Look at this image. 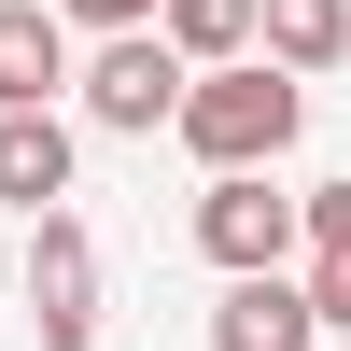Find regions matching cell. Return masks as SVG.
<instances>
[{
  "mask_svg": "<svg viewBox=\"0 0 351 351\" xmlns=\"http://www.w3.org/2000/svg\"><path fill=\"white\" fill-rule=\"evenodd\" d=\"M71 169H84L71 112H0V197H14L28 225H43V211H71Z\"/></svg>",
  "mask_w": 351,
  "mask_h": 351,
  "instance_id": "cell-6",
  "label": "cell"
},
{
  "mask_svg": "<svg viewBox=\"0 0 351 351\" xmlns=\"http://www.w3.org/2000/svg\"><path fill=\"white\" fill-rule=\"evenodd\" d=\"M197 253H211L225 281H295V253H309V197H281L267 169H239V183L197 197Z\"/></svg>",
  "mask_w": 351,
  "mask_h": 351,
  "instance_id": "cell-2",
  "label": "cell"
},
{
  "mask_svg": "<svg viewBox=\"0 0 351 351\" xmlns=\"http://www.w3.org/2000/svg\"><path fill=\"white\" fill-rule=\"evenodd\" d=\"M309 309L351 337V183H309Z\"/></svg>",
  "mask_w": 351,
  "mask_h": 351,
  "instance_id": "cell-10",
  "label": "cell"
},
{
  "mask_svg": "<svg viewBox=\"0 0 351 351\" xmlns=\"http://www.w3.org/2000/svg\"><path fill=\"white\" fill-rule=\"evenodd\" d=\"M84 127H112V141H155V127H183V99H197V71L155 43V28H127V43H99L84 56Z\"/></svg>",
  "mask_w": 351,
  "mask_h": 351,
  "instance_id": "cell-3",
  "label": "cell"
},
{
  "mask_svg": "<svg viewBox=\"0 0 351 351\" xmlns=\"http://www.w3.org/2000/svg\"><path fill=\"white\" fill-rule=\"evenodd\" d=\"M56 84H84L71 14L56 0H0V112H56Z\"/></svg>",
  "mask_w": 351,
  "mask_h": 351,
  "instance_id": "cell-5",
  "label": "cell"
},
{
  "mask_svg": "<svg viewBox=\"0 0 351 351\" xmlns=\"http://www.w3.org/2000/svg\"><path fill=\"white\" fill-rule=\"evenodd\" d=\"M253 28H267V0H169V14H155V43L183 56V71H239V56H253Z\"/></svg>",
  "mask_w": 351,
  "mask_h": 351,
  "instance_id": "cell-8",
  "label": "cell"
},
{
  "mask_svg": "<svg viewBox=\"0 0 351 351\" xmlns=\"http://www.w3.org/2000/svg\"><path fill=\"white\" fill-rule=\"evenodd\" d=\"M295 127H309V84L267 71V56H239V71H197V99H183L169 141H183L211 183H239V169H281V155H295Z\"/></svg>",
  "mask_w": 351,
  "mask_h": 351,
  "instance_id": "cell-1",
  "label": "cell"
},
{
  "mask_svg": "<svg viewBox=\"0 0 351 351\" xmlns=\"http://www.w3.org/2000/svg\"><path fill=\"white\" fill-rule=\"evenodd\" d=\"M253 56H267V71H337L351 56V0H267V28H253Z\"/></svg>",
  "mask_w": 351,
  "mask_h": 351,
  "instance_id": "cell-9",
  "label": "cell"
},
{
  "mask_svg": "<svg viewBox=\"0 0 351 351\" xmlns=\"http://www.w3.org/2000/svg\"><path fill=\"white\" fill-rule=\"evenodd\" d=\"M28 324H43V351H99V225L84 211H43L28 225Z\"/></svg>",
  "mask_w": 351,
  "mask_h": 351,
  "instance_id": "cell-4",
  "label": "cell"
},
{
  "mask_svg": "<svg viewBox=\"0 0 351 351\" xmlns=\"http://www.w3.org/2000/svg\"><path fill=\"white\" fill-rule=\"evenodd\" d=\"M309 337H324L309 281H225V309H211V351H309Z\"/></svg>",
  "mask_w": 351,
  "mask_h": 351,
  "instance_id": "cell-7",
  "label": "cell"
},
{
  "mask_svg": "<svg viewBox=\"0 0 351 351\" xmlns=\"http://www.w3.org/2000/svg\"><path fill=\"white\" fill-rule=\"evenodd\" d=\"M56 14H71V28H99V43H127V28H155L169 0H56Z\"/></svg>",
  "mask_w": 351,
  "mask_h": 351,
  "instance_id": "cell-11",
  "label": "cell"
}]
</instances>
